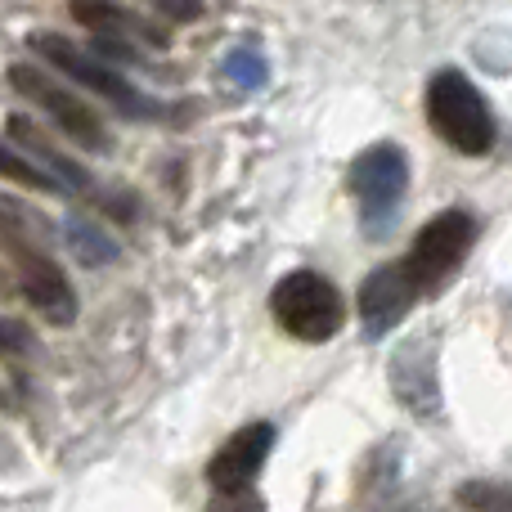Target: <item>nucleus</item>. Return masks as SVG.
<instances>
[{
	"label": "nucleus",
	"instance_id": "obj_1",
	"mask_svg": "<svg viewBox=\"0 0 512 512\" xmlns=\"http://www.w3.org/2000/svg\"><path fill=\"white\" fill-rule=\"evenodd\" d=\"M0 252L23 274V292L50 324H72L77 319V297H72L68 274L50 256V230H45L41 212L23 207L18 198L0 194Z\"/></svg>",
	"mask_w": 512,
	"mask_h": 512
},
{
	"label": "nucleus",
	"instance_id": "obj_2",
	"mask_svg": "<svg viewBox=\"0 0 512 512\" xmlns=\"http://www.w3.org/2000/svg\"><path fill=\"white\" fill-rule=\"evenodd\" d=\"M427 122L450 149L459 153H490L495 144V117H490L481 90L463 77L459 68H445L427 86Z\"/></svg>",
	"mask_w": 512,
	"mask_h": 512
},
{
	"label": "nucleus",
	"instance_id": "obj_3",
	"mask_svg": "<svg viewBox=\"0 0 512 512\" xmlns=\"http://www.w3.org/2000/svg\"><path fill=\"white\" fill-rule=\"evenodd\" d=\"M270 315L279 319L292 337H301V342H328V337L346 324V301L324 274L292 270L274 283Z\"/></svg>",
	"mask_w": 512,
	"mask_h": 512
},
{
	"label": "nucleus",
	"instance_id": "obj_4",
	"mask_svg": "<svg viewBox=\"0 0 512 512\" xmlns=\"http://www.w3.org/2000/svg\"><path fill=\"white\" fill-rule=\"evenodd\" d=\"M351 180V194L360 203V225L369 239H382V234L396 225V212L405 203L409 189V158L396 149V144H373L346 171Z\"/></svg>",
	"mask_w": 512,
	"mask_h": 512
},
{
	"label": "nucleus",
	"instance_id": "obj_5",
	"mask_svg": "<svg viewBox=\"0 0 512 512\" xmlns=\"http://www.w3.org/2000/svg\"><path fill=\"white\" fill-rule=\"evenodd\" d=\"M472 234H477V225H472V216L459 212V207L432 216V221L418 230L414 248L405 256V270H409V279H414V288L418 292L441 288V283L463 265V256L472 248Z\"/></svg>",
	"mask_w": 512,
	"mask_h": 512
},
{
	"label": "nucleus",
	"instance_id": "obj_6",
	"mask_svg": "<svg viewBox=\"0 0 512 512\" xmlns=\"http://www.w3.org/2000/svg\"><path fill=\"white\" fill-rule=\"evenodd\" d=\"M32 50L41 54V59H50L59 72H68L72 81H81L86 90H95V95H104V99H113V104H122L126 113H135V117H158V104H153L149 95H140V90H135L131 81L122 77V72H113L108 63L90 59L86 50H77V45L63 41V36L36 32V36H32Z\"/></svg>",
	"mask_w": 512,
	"mask_h": 512
},
{
	"label": "nucleus",
	"instance_id": "obj_7",
	"mask_svg": "<svg viewBox=\"0 0 512 512\" xmlns=\"http://www.w3.org/2000/svg\"><path fill=\"white\" fill-rule=\"evenodd\" d=\"M9 86H14L23 99H32L36 108H45L77 144H86V149H95V153L108 149V131H104V122H99V113L81 104L77 95H68L50 72L27 68V63H9Z\"/></svg>",
	"mask_w": 512,
	"mask_h": 512
},
{
	"label": "nucleus",
	"instance_id": "obj_8",
	"mask_svg": "<svg viewBox=\"0 0 512 512\" xmlns=\"http://www.w3.org/2000/svg\"><path fill=\"white\" fill-rule=\"evenodd\" d=\"M274 445V427L270 423H252L243 432H234L221 450L207 463V481H212L216 495H239V490H252L256 472H261L265 454Z\"/></svg>",
	"mask_w": 512,
	"mask_h": 512
},
{
	"label": "nucleus",
	"instance_id": "obj_9",
	"mask_svg": "<svg viewBox=\"0 0 512 512\" xmlns=\"http://www.w3.org/2000/svg\"><path fill=\"white\" fill-rule=\"evenodd\" d=\"M414 301H418V288H414V279H409L405 261L373 270L369 279H364V288H360L364 333H369V337H382L387 328H396L400 319L409 315V306H414Z\"/></svg>",
	"mask_w": 512,
	"mask_h": 512
},
{
	"label": "nucleus",
	"instance_id": "obj_10",
	"mask_svg": "<svg viewBox=\"0 0 512 512\" xmlns=\"http://www.w3.org/2000/svg\"><path fill=\"white\" fill-rule=\"evenodd\" d=\"M391 391L400 405L418 418H432L441 409V382H436V355L432 342H405L391 355Z\"/></svg>",
	"mask_w": 512,
	"mask_h": 512
},
{
	"label": "nucleus",
	"instance_id": "obj_11",
	"mask_svg": "<svg viewBox=\"0 0 512 512\" xmlns=\"http://www.w3.org/2000/svg\"><path fill=\"white\" fill-rule=\"evenodd\" d=\"M5 131H9V140H14L18 149L36 153V158L50 167V180H59L63 189H72V194H86V189H90V176H86V171H81L72 158H63V153L41 135V126H36L32 117H9Z\"/></svg>",
	"mask_w": 512,
	"mask_h": 512
},
{
	"label": "nucleus",
	"instance_id": "obj_12",
	"mask_svg": "<svg viewBox=\"0 0 512 512\" xmlns=\"http://www.w3.org/2000/svg\"><path fill=\"white\" fill-rule=\"evenodd\" d=\"M72 18H77V23H86V27H95L99 36L135 32L140 41H149V45H167L171 41L167 27H158L153 18L135 14V9H122V5H86V0H77V5H72Z\"/></svg>",
	"mask_w": 512,
	"mask_h": 512
},
{
	"label": "nucleus",
	"instance_id": "obj_13",
	"mask_svg": "<svg viewBox=\"0 0 512 512\" xmlns=\"http://www.w3.org/2000/svg\"><path fill=\"white\" fill-rule=\"evenodd\" d=\"M63 239H68V252L77 256L81 265H108V261H117V243L108 239V234L99 230L95 221H86V216H68V221H63Z\"/></svg>",
	"mask_w": 512,
	"mask_h": 512
},
{
	"label": "nucleus",
	"instance_id": "obj_14",
	"mask_svg": "<svg viewBox=\"0 0 512 512\" xmlns=\"http://www.w3.org/2000/svg\"><path fill=\"white\" fill-rule=\"evenodd\" d=\"M459 504L468 512H512V486L508 481H468L459 486Z\"/></svg>",
	"mask_w": 512,
	"mask_h": 512
},
{
	"label": "nucleus",
	"instance_id": "obj_15",
	"mask_svg": "<svg viewBox=\"0 0 512 512\" xmlns=\"http://www.w3.org/2000/svg\"><path fill=\"white\" fill-rule=\"evenodd\" d=\"M225 81H234L239 90H261L265 86V59L256 50H234L225 59Z\"/></svg>",
	"mask_w": 512,
	"mask_h": 512
},
{
	"label": "nucleus",
	"instance_id": "obj_16",
	"mask_svg": "<svg viewBox=\"0 0 512 512\" xmlns=\"http://www.w3.org/2000/svg\"><path fill=\"white\" fill-rule=\"evenodd\" d=\"M0 176H14V180H23L27 189H41V194H59V180H50L45 171H36L32 162H23L18 153H9L5 144H0Z\"/></svg>",
	"mask_w": 512,
	"mask_h": 512
},
{
	"label": "nucleus",
	"instance_id": "obj_17",
	"mask_svg": "<svg viewBox=\"0 0 512 512\" xmlns=\"http://www.w3.org/2000/svg\"><path fill=\"white\" fill-rule=\"evenodd\" d=\"M207 512H265V504L256 490H239V495H216Z\"/></svg>",
	"mask_w": 512,
	"mask_h": 512
},
{
	"label": "nucleus",
	"instance_id": "obj_18",
	"mask_svg": "<svg viewBox=\"0 0 512 512\" xmlns=\"http://www.w3.org/2000/svg\"><path fill=\"white\" fill-rule=\"evenodd\" d=\"M18 346H27L23 324H9V319H0V351H18Z\"/></svg>",
	"mask_w": 512,
	"mask_h": 512
},
{
	"label": "nucleus",
	"instance_id": "obj_19",
	"mask_svg": "<svg viewBox=\"0 0 512 512\" xmlns=\"http://www.w3.org/2000/svg\"><path fill=\"white\" fill-rule=\"evenodd\" d=\"M0 297H5V279H0Z\"/></svg>",
	"mask_w": 512,
	"mask_h": 512
}]
</instances>
